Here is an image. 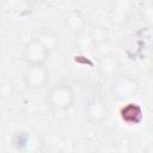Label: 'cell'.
<instances>
[{"instance_id":"6da1fadb","label":"cell","mask_w":153,"mask_h":153,"mask_svg":"<svg viewBox=\"0 0 153 153\" xmlns=\"http://www.w3.org/2000/svg\"><path fill=\"white\" fill-rule=\"evenodd\" d=\"M75 100V93L72 86L67 82H55L47 92L45 102L54 111L68 110Z\"/></svg>"},{"instance_id":"7a4b0ae2","label":"cell","mask_w":153,"mask_h":153,"mask_svg":"<svg viewBox=\"0 0 153 153\" xmlns=\"http://www.w3.org/2000/svg\"><path fill=\"white\" fill-rule=\"evenodd\" d=\"M139 81L129 74L116 75L111 86V93L117 102H128L139 91Z\"/></svg>"},{"instance_id":"3957f363","label":"cell","mask_w":153,"mask_h":153,"mask_svg":"<svg viewBox=\"0 0 153 153\" xmlns=\"http://www.w3.org/2000/svg\"><path fill=\"white\" fill-rule=\"evenodd\" d=\"M14 149L24 153H32L43 149V139L29 130H17L11 139Z\"/></svg>"},{"instance_id":"277c9868","label":"cell","mask_w":153,"mask_h":153,"mask_svg":"<svg viewBox=\"0 0 153 153\" xmlns=\"http://www.w3.org/2000/svg\"><path fill=\"white\" fill-rule=\"evenodd\" d=\"M50 56V51L36 38L30 39L23 48L22 59L27 66H42Z\"/></svg>"},{"instance_id":"5b68a950","label":"cell","mask_w":153,"mask_h":153,"mask_svg":"<svg viewBox=\"0 0 153 153\" xmlns=\"http://www.w3.org/2000/svg\"><path fill=\"white\" fill-rule=\"evenodd\" d=\"M84 115L90 124L99 126L108 118L109 106L104 99L99 97H93L88 99V102L85 104Z\"/></svg>"},{"instance_id":"8992f818","label":"cell","mask_w":153,"mask_h":153,"mask_svg":"<svg viewBox=\"0 0 153 153\" xmlns=\"http://www.w3.org/2000/svg\"><path fill=\"white\" fill-rule=\"evenodd\" d=\"M49 79V72L42 66H27L24 72V85L29 90H41L43 88Z\"/></svg>"},{"instance_id":"52a82bcc","label":"cell","mask_w":153,"mask_h":153,"mask_svg":"<svg viewBox=\"0 0 153 153\" xmlns=\"http://www.w3.org/2000/svg\"><path fill=\"white\" fill-rule=\"evenodd\" d=\"M131 10L133 4L130 0H114L109 10L110 22L115 25L124 24L130 17Z\"/></svg>"},{"instance_id":"ba28073f","label":"cell","mask_w":153,"mask_h":153,"mask_svg":"<svg viewBox=\"0 0 153 153\" xmlns=\"http://www.w3.org/2000/svg\"><path fill=\"white\" fill-rule=\"evenodd\" d=\"M120 117L128 126H136L143 120V110L140 104L128 100L120 109Z\"/></svg>"},{"instance_id":"9c48e42d","label":"cell","mask_w":153,"mask_h":153,"mask_svg":"<svg viewBox=\"0 0 153 153\" xmlns=\"http://www.w3.org/2000/svg\"><path fill=\"white\" fill-rule=\"evenodd\" d=\"M62 23H63V26L66 29H68L69 31L80 33L84 31V29L86 26V18L81 11L72 10L63 16Z\"/></svg>"},{"instance_id":"30bf717a","label":"cell","mask_w":153,"mask_h":153,"mask_svg":"<svg viewBox=\"0 0 153 153\" xmlns=\"http://www.w3.org/2000/svg\"><path fill=\"white\" fill-rule=\"evenodd\" d=\"M98 72L104 78H115L118 75L120 71V62L118 60L112 55H105L100 56L98 59Z\"/></svg>"},{"instance_id":"8fae6325","label":"cell","mask_w":153,"mask_h":153,"mask_svg":"<svg viewBox=\"0 0 153 153\" xmlns=\"http://www.w3.org/2000/svg\"><path fill=\"white\" fill-rule=\"evenodd\" d=\"M36 38L50 51V54L54 53L60 45V38H59L57 33H55L50 29H42L37 33Z\"/></svg>"},{"instance_id":"7c38bea8","label":"cell","mask_w":153,"mask_h":153,"mask_svg":"<svg viewBox=\"0 0 153 153\" xmlns=\"http://www.w3.org/2000/svg\"><path fill=\"white\" fill-rule=\"evenodd\" d=\"M87 33H88L90 38L92 39L93 44H98V43H102V42H105L109 39V31L105 26H102V25L93 26Z\"/></svg>"},{"instance_id":"4fadbf2b","label":"cell","mask_w":153,"mask_h":153,"mask_svg":"<svg viewBox=\"0 0 153 153\" xmlns=\"http://www.w3.org/2000/svg\"><path fill=\"white\" fill-rule=\"evenodd\" d=\"M44 146H47V148L49 151H55V152L56 151L60 152V151H65L66 149L65 140L57 134H51L48 137V140H43V147Z\"/></svg>"},{"instance_id":"5bb4252c","label":"cell","mask_w":153,"mask_h":153,"mask_svg":"<svg viewBox=\"0 0 153 153\" xmlns=\"http://www.w3.org/2000/svg\"><path fill=\"white\" fill-rule=\"evenodd\" d=\"M92 50L98 55V57L112 54V47H111V44H110L109 39H108V41H105V42H102V43L94 44V47H93V49H92Z\"/></svg>"},{"instance_id":"9a60e30c","label":"cell","mask_w":153,"mask_h":153,"mask_svg":"<svg viewBox=\"0 0 153 153\" xmlns=\"http://www.w3.org/2000/svg\"><path fill=\"white\" fill-rule=\"evenodd\" d=\"M78 45H79L80 49L86 50V49H93V45H94V44H93L92 39L90 38L88 33H84V35H81V36L79 37V39H78Z\"/></svg>"},{"instance_id":"2e32d148","label":"cell","mask_w":153,"mask_h":153,"mask_svg":"<svg viewBox=\"0 0 153 153\" xmlns=\"http://www.w3.org/2000/svg\"><path fill=\"white\" fill-rule=\"evenodd\" d=\"M12 91H13L12 85H11V84H8V82L4 84V85L0 87V93H1L4 97H6V98H7V97H11Z\"/></svg>"},{"instance_id":"e0dca14e","label":"cell","mask_w":153,"mask_h":153,"mask_svg":"<svg viewBox=\"0 0 153 153\" xmlns=\"http://www.w3.org/2000/svg\"><path fill=\"white\" fill-rule=\"evenodd\" d=\"M29 4H31V5H38V4H41V2H43L44 0H26Z\"/></svg>"}]
</instances>
